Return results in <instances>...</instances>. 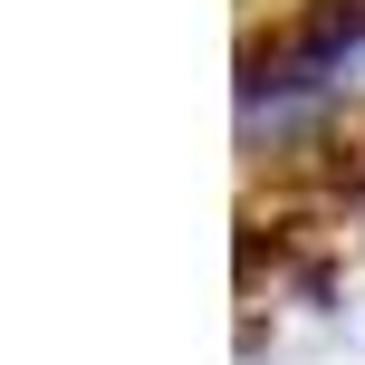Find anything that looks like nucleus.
<instances>
[{"label":"nucleus","instance_id":"1","mask_svg":"<svg viewBox=\"0 0 365 365\" xmlns=\"http://www.w3.org/2000/svg\"><path fill=\"white\" fill-rule=\"evenodd\" d=\"M365 115V0H317L308 19L240 58V145L289 154Z\"/></svg>","mask_w":365,"mask_h":365}]
</instances>
